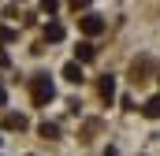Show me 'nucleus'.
I'll return each mask as SVG.
<instances>
[{"label":"nucleus","instance_id":"obj_1","mask_svg":"<svg viewBox=\"0 0 160 156\" xmlns=\"http://www.w3.org/2000/svg\"><path fill=\"white\" fill-rule=\"evenodd\" d=\"M30 97H34V104H38V108H45V104L56 97L52 78H48V75H34V78H30Z\"/></svg>","mask_w":160,"mask_h":156},{"label":"nucleus","instance_id":"obj_2","mask_svg":"<svg viewBox=\"0 0 160 156\" xmlns=\"http://www.w3.org/2000/svg\"><path fill=\"white\" fill-rule=\"evenodd\" d=\"M78 30L86 34V37H97V34H104V30H108V22H104L97 11H86V15L78 19Z\"/></svg>","mask_w":160,"mask_h":156},{"label":"nucleus","instance_id":"obj_3","mask_svg":"<svg viewBox=\"0 0 160 156\" xmlns=\"http://www.w3.org/2000/svg\"><path fill=\"white\" fill-rule=\"evenodd\" d=\"M75 60H78V63H93V60H97V45H93L89 37L78 41V48H75Z\"/></svg>","mask_w":160,"mask_h":156},{"label":"nucleus","instance_id":"obj_4","mask_svg":"<svg viewBox=\"0 0 160 156\" xmlns=\"http://www.w3.org/2000/svg\"><path fill=\"white\" fill-rule=\"evenodd\" d=\"M63 78H67L71 85H82V82H86V71H82V63H78V60L63 63Z\"/></svg>","mask_w":160,"mask_h":156},{"label":"nucleus","instance_id":"obj_5","mask_svg":"<svg viewBox=\"0 0 160 156\" xmlns=\"http://www.w3.org/2000/svg\"><path fill=\"white\" fill-rule=\"evenodd\" d=\"M97 93H101V100H108V104H112V100H116V78L104 75V78H101V85H97Z\"/></svg>","mask_w":160,"mask_h":156},{"label":"nucleus","instance_id":"obj_6","mask_svg":"<svg viewBox=\"0 0 160 156\" xmlns=\"http://www.w3.org/2000/svg\"><path fill=\"white\" fill-rule=\"evenodd\" d=\"M4 126H8V130H26V115H19V112H8V115H4Z\"/></svg>","mask_w":160,"mask_h":156},{"label":"nucleus","instance_id":"obj_7","mask_svg":"<svg viewBox=\"0 0 160 156\" xmlns=\"http://www.w3.org/2000/svg\"><path fill=\"white\" fill-rule=\"evenodd\" d=\"M142 115H145V119H160V93L145 100V108H142Z\"/></svg>","mask_w":160,"mask_h":156},{"label":"nucleus","instance_id":"obj_8","mask_svg":"<svg viewBox=\"0 0 160 156\" xmlns=\"http://www.w3.org/2000/svg\"><path fill=\"white\" fill-rule=\"evenodd\" d=\"M45 41H63V26L60 22H48L45 26Z\"/></svg>","mask_w":160,"mask_h":156},{"label":"nucleus","instance_id":"obj_9","mask_svg":"<svg viewBox=\"0 0 160 156\" xmlns=\"http://www.w3.org/2000/svg\"><path fill=\"white\" fill-rule=\"evenodd\" d=\"M38 134H41V138H60V126H56V123H41Z\"/></svg>","mask_w":160,"mask_h":156},{"label":"nucleus","instance_id":"obj_10","mask_svg":"<svg viewBox=\"0 0 160 156\" xmlns=\"http://www.w3.org/2000/svg\"><path fill=\"white\" fill-rule=\"evenodd\" d=\"M8 41H15V30L11 26H0V45H8Z\"/></svg>","mask_w":160,"mask_h":156},{"label":"nucleus","instance_id":"obj_11","mask_svg":"<svg viewBox=\"0 0 160 156\" xmlns=\"http://www.w3.org/2000/svg\"><path fill=\"white\" fill-rule=\"evenodd\" d=\"M41 7H45V11H48V15H52V11H56V7H60V0H41Z\"/></svg>","mask_w":160,"mask_h":156},{"label":"nucleus","instance_id":"obj_12","mask_svg":"<svg viewBox=\"0 0 160 156\" xmlns=\"http://www.w3.org/2000/svg\"><path fill=\"white\" fill-rule=\"evenodd\" d=\"M71 7H75V11H78V7L86 11V7H89V0H71Z\"/></svg>","mask_w":160,"mask_h":156},{"label":"nucleus","instance_id":"obj_13","mask_svg":"<svg viewBox=\"0 0 160 156\" xmlns=\"http://www.w3.org/2000/svg\"><path fill=\"white\" fill-rule=\"evenodd\" d=\"M4 100H8V89H4V85H0V104H4Z\"/></svg>","mask_w":160,"mask_h":156},{"label":"nucleus","instance_id":"obj_14","mask_svg":"<svg viewBox=\"0 0 160 156\" xmlns=\"http://www.w3.org/2000/svg\"><path fill=\"white\" fill-rule=\"evenodd\" d=\"M0 141H4V138H0Z\"/></svg>","mask_w":160,"mask_h":156},{"label":"nucleus","instance_id":"obj_15","mask_svg":"<svg viewBox=\"0 0 160 156\" xmlns=\"http://www.w3.org/2000/svg\"><path fill=\"white\" fill-rule=\"evenodd\" d=\"M157 78H160V75H157Z\"/></svg>","mask_w":160,"mask_h":156}]
</instances>
